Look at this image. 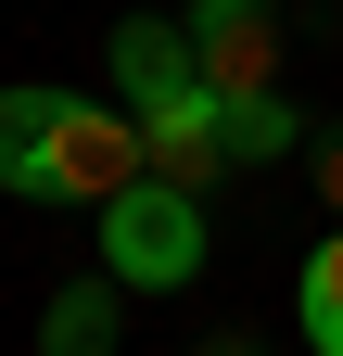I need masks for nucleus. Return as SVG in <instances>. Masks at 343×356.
<instances>
[{
  "instance_id": "nucleus-1",
  "label": "nucleus",
  "mask_w": 343,
  "mask_h": 356,
  "mask_svg": "<svg viewBox=\"0 0 343 356\" xmlns=\"http://www.w3.org/2000/svg\"><path fill=\"white\" fill-rule=\"evenodd\" d=\"M102 280L115 293H178V280H203V204H178V191H127V204H102Z\"/></svg>"
},
{
  "instance_id": "nucleus-5",
  "label": "nucleus",
  "mask_w": 343,
  "mask_h": 356,
  "mask_svg": "<svg viewBox=\"0 0 343 356\" xmlns=\"http://www.w3.org/2000/svg\"><path fill=\"white\" fill-rule=\"evenodd\" d=\"M115 102H127V115H165V102H217V89H203V64H191L178 26L127 13V26H115Z\"/></svg>"
},
{
  "instance_id": "nucleus-8",
  "label": "nucleus",
  "mask_w": 343,
  "mask_h": 356,
  "mask_svg": "<svg viewBox=\"0 0 343 356\" xmlns=\"http://www.w3.org/2000/svg\"><path fill=\"white\" fill-rule=\"evenodd\" d=\"M217 127H229V178H242V165H280V153H306V115H292L280 89H267V102H217Z\"/></svg>"
},
{
  "instance_id": "nucleus-11",
  "label": "nucleus",
  "mask_w": 343,
  "mask_h": 356,
  "mask_svg": "<svg viewBox=\"0 0 343 356\" xmlns=\"http://www.w3.org/2000/svg\"><path fill=\"white\" fill-rule=\"evenodd\" d=\"M203 356H267V343H254V331H217V343H203Z\"/></svg>"
},
{
  "instance_id": "nucleus-4",
  "label": "nucleus",
  "mask_w": 343,
  "mask_h": 356,
  "mask_svg": "<svg viewBox=\"0 0 343 356\" xmlns=\"http://www.w3.org/2000/svg\"><path fill=\"white\" fill-rule=\"evenodd\" d=\"M140 178H153V191H178V204L229 191V127H217V102H165V115H140Z\"/></svg>"
},
{
  "instance_id": "nucleus-3",
  "label": "nucleus",
  "mask_w": 343,
  "mask_h": 356,
  "mask_svg": "<svg viewBox=\"0 0 343 356\" xmlns=\"http://www.w3.org/2000/svg\"><path fill=\"white\" fill-rule=\"evenodd\" d=\"M178 38H191L217 102H267L280 89V13L267 0H203V13H178Z\"/></svg>"
},
{
  "instance_id": "nucleus-6",
  "label": "nucleus",
  "mask_w": 343,
  "mask_h": 356,
  "mask_svg": "<svg viewBox=\"0 0 343 356\" xmlns=\"http://www.w3.org/2000/svg\"><path fill=\"white\" fill-rule=\"evenodd\" d=\"M115 331H127V293L115 280H64L51 305H38V356H115Z\"/></svg>"
},
{
  "instance_id": "nucleus-7",
  "label": "nucleus",
  "mask_w": 343,
  "mask_h": 356,
  "mask_svg": "<svg viewBox=\"0 0 343 356\" xmlns=\"http://www.w3.org/2000/svg\"><path fill=\"white\" fill-rule=\"evenodd\" d=\"M76 89H0V191H38V165H51V127H64Z\"/></svg>"
},
{
  "instance_id": "nucleus-2",
  "label": "nucleus",
  "mask_w": 343,
  "mask_h": 356,
  "mask_svg": "<svg viewBox=\"0 0 343 356\" xmlns=\"http://www.w3.org/2000/svg\"><path fill=\"white\" fill-rule=\"evenodd\" d=\"M140 191V115L127 102H64V127H51V165H38V191L26 204H127Z\"/></svg>"
},
{
  "instance_id": "nucleus-10",
  "label": "nucleus",
  "mask_w": 343,
  "mask_h": 356,
  "mask_svg": "<svg viewBox=\"0 0 343 356\" xmlns=\"http://www.w3.org/2000/svg\"><path fill=\"white\" fill-rule=\"evenodd\" d=\"M306 153H318V191H331V229H343V127H318Z\"/></svg>"
},
{
  "instance_id": "nucleus-9",
  "label": "nucleus",
  "mask_w": 343,
  "mask_h": 356,
  "mask_svg": "<svg viewBox=\"0 0 343 356\" xmlns=\"http://www.w3.org/2000/svg\"><path fill=\"white\" fill-rule=\"evenodd\" d=\"M292 305H306V318H292V331H306L318 356H343V229L306 254V280H292Z\"/></svg>"
}]
</instances>
